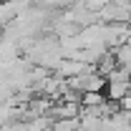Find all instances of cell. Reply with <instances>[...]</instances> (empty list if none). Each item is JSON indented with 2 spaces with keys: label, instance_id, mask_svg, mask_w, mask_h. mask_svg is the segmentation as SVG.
<instances>
[{
  "label": "cell",
  "instance_id": "cell-1",
  "mask_svg": "<svg viewBox=\"0 0 131 131\" xmlns=\"http://www.w3.org/2000/svg\"><path fill=\"white\" fill-rule=\"evenodd\" d=\"M50 114L56 116V118H78V116H81V108H78V103H76V101H66V103L53 106V108H50Z\"/></svg>",
  "mask_w": 131,
  "mask_h": 131
},
{
  "label": "cell",
  "instance_id": "cell-2",
  "mask_svg": "<svg viewBox=\"0 0 131 131\" xmlns=\"http://www.w3.org/2000/svg\"><path fill=\"white\" fill-rule=\"evenodd\" d=\"M121 108H124V111H129V114H131V93H129L126 98H124V101H121Z\"/></svg>",
  "mask_w": 131,
  "mask_h": 131
}]
</instances>
